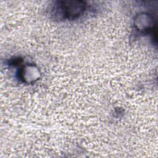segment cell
Instances as JSON below:
<instances>
[{
    "label": "cell",
    "mask_w": 158,
    "mask_h": 158,
    "mask_svg": "<svg viewBox=\"0 0 158 158\" xmlns=\"http://www.w3.org/2000/svg\"><path fill=\"white\" fill-rule=\"evenodd\" d=\"M59 7L62 9V14L65 17L72 19L79 16L85 10V5L81 1L60 2Z\"/></svg>",
    "instance_id": "cell-1"
}]
</instances>
